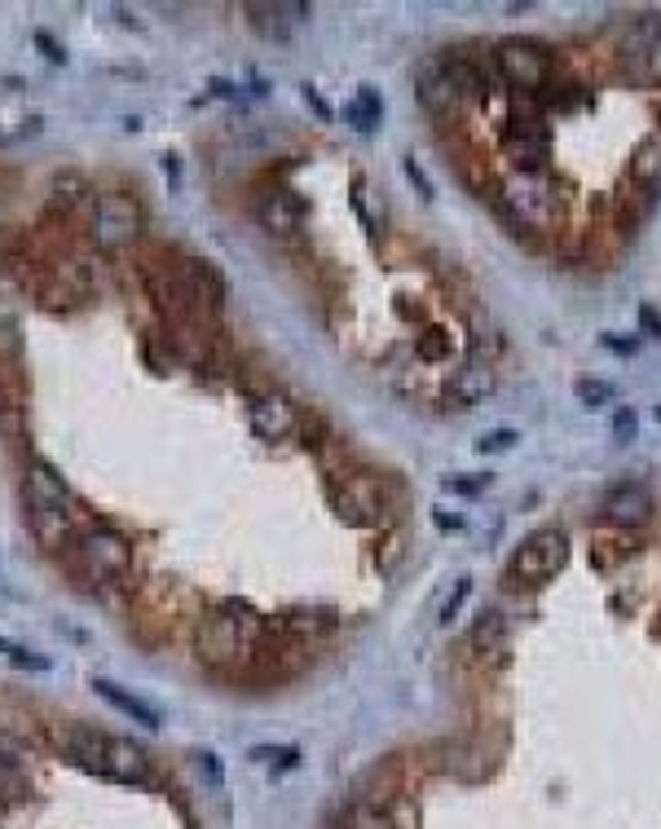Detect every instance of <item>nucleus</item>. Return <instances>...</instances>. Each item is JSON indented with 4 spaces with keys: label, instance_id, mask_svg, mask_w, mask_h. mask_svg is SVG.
<instances>
[{
    "label": "nucleus",
    "instance_id": "f257e3e1",
    "mask_svg": "<svg viewBox=\"0 0 661 829\" xmlns=\"http://www.w3.org/2000/svg\"><path fill=\"white\" fill-rule=\"evenodd\" d=\"M23 507H27V520H32V529H36L41 542L63 547V542L76 538L71 534V525H76V498H71L63 472L49 459H41V455H32L23 463Z\"/></svg>",
    "mask_w": 661,
    "mask_h": 829
},
{
    "label": "nucleus",
    "instance_id": "f03ea898",
    "mask_svg": "<svg viewBox=\"0 0 661 829\" xmlns=\"http://www.w3.org/2000/svg\"><path fill=\"white\" fill-rule=\"evenodd\" d=\"M494 208H498V216L516 234H547L564 216V199L556 194V186L547 181V172H516V168L498 186Z\"/></svg>",
    "mask_w": 661,
    "mask_h": 829
},
{
    "label": "nucleus",
    "instance_id": "7ed1b4c3",
    "mask_svg": "<svg viewBox=\"0 0 661 829\" xmlns=\"http://www.w3.org/2000/svg\"><path fill=\"white\" fill-rule=\"evenodd\" d=\"M260 631H265V623H260L247 605L229 601V605L212 609V614L199 623V636H194V645H199V662L212 666V671H229V666H238L243 658L256 653Z\"/></svg>",
    "mask_w": 661,
    "mask_h": 829
},
{
    "label": "nucleus",
    "instance_id": "20e7f679",
    "mask_svg": "<svg viewBox=\"0 0 661 829\" xmlns=\"http://www.w3.org/2000/svg\"><path fill=\"white\" fill-rule=\"evenodd\" d=\"M67 547H71V570L85 583H120L133 570V547L111 525H85Z\"/></svg>",
    "mask_w": 661,
    "mask_h": 829
},
{
    "label": "nucleus",
    "instance_id": "39448f33",
    "mask_svg": "<svg viewBox=\"0 0 661 829\" xmlns=\"http://www.w3.org/2000/svg\"><path fill=\"white\" fill-rule=\"evenodd\" d=\"M564 565H569V538H564V529L547 525V529H534V534L512 551L507 583H516V587H542V583L556 579Z\"/></svg>",
    "mask_w": 661,
    "mask_h": 829
},
{
    "label": "nucleus",
    "instance_id": "423d86ee",
    "mask_svg": "<svg viewBox=\"0 0 661 829\" xmlns=\"http://www.w3.org/2000/svg\"><path fill=\"white\" fill-rule=\"evenodd\" d=\"M503 150H507V159L516 164V172H542V164H547V155H551V128H547V120H542L538 93L529 98L525 115L512 111L507 133H503Z\"/></svg>",
    "mask_w": 661,
    "mask_h": 829
},
{
    "label": "nucleus",
    "instance_id": "0eeeda50",
    "mask_svg": "<svg viewBox=\"0 0 661 829\" xmlns=\"http://www.w3.org/2000/svg\"><path fill=\"white\" fill-rule=\"evenodd\" d=\"M494 71L516 89V93H542L556 76L551 54L538 41H503L494 49Z\"/></svg>",
    "mask_w": 661,
    "mask_h": 829
},
{
    "label": "nucleus",
    "instance_id": "6e6552de",
    "mask_svg": "<svg viewBox=\"0 0 661 829\" xmlns=\"http://www.w3.org/2000/svg\"><path fill=\"white\" fill-rule=\"evenodd\" d=\"M142 234V208L128 194H98L93 203V243L102 251L128 247Z\"/></svg>",
    "mask_w": 661,
    "mask_h": 829
},
{
    "label": "nucleus",
    "instance_id": "1a4fd4ad",
    "mask_svg": "<svg viewBox=\"0 0 661 829\" xmlns=\"http://www.w3.org/2000/svg\"><path fill=\"white\" fill-rule=\"evenodd\" d=\"M652 512H657V498H652V490H648L643 481H635V477L608 485V494L600 498V520L613 525V529H643V525L652 520Z\"/></svg>",
    "mask_w": 661,
    "mask_h": 829
},
{
    "label": "nucleus",
    "instance_id": "9d476101",
    "mask_svg": "<svg viewBox=\"0 0 661 829\" xmlns=\"http://www.w3.org/2000/svg\"><path fill=\"white\" fill-rule=\"evenodd\" d=\"M330 507L345 525H358V529H371L384 520V494H380V481L371 477H345L340 485H330Z\"/></svg>",
    "mask_w": 661,
    "mask_h": 829
},
{
    "label": "nucleus",
    "instance_id": "9b49d317",
    "mask_svg": "<svg viewBox=\"0 0 661 829\" xmlns=\"http://www.w3.org/2000/svg\"><path fill=\"white\" fill-rule=\"evenodd\" d=\"M247 415H251L256 437H265V441H282V437H291L300 428V411L291 406V397H282L273 389L251 393L247 397Z\"/></svg>",
    "mask_w": 661,
    "mask_h": 829
},
{
    "label": "nucleus",
    "instance_id": "f8f14e48",
    "mask_svg": "<svg viewBox=\"0 0 661 829\" xmlns=\"http://www.w3.org/2000/svg\"><path fill=\"white\" fill-rule=\"evenodd\" d=\"M251 212H256L260 229H269L278 238L300 234V221H304V212H300V203H295V194L287 186H260L256 199H251Z\"/></svg>",
    "mask_w": 661,
    "mask_h": 829
},
{
    "label": "nucleus",
    "instance_id": "ddd939ff",
    "mask_svg": "<svg viewBox=\"0 0 661 829\" xmlns=\"http://www.w3.org/2000/svg\"><path fill=\"white\" fill-rule=\"evenodd\" d=\"M98 776L120 781V785H146V781H150V759H146V750L133 746L128 737H107Z\"/></svg>",
    "mask_w": 661,
    "mask_h": 829
},
{
    "label": "nucleus",
    "instance_id": "4468645a",
    "mask_svg": "<svg viewBox=\"0 0 661 829\" xmlns=\"http://www.w3.org/2000/svg\"><path fill=\"white\" fill-rule=\"evenodd\" d=\"M243 14H247V23H251V32L260 36V41H287L291 36V23H300V19H309L313 10L309 5H300V0H291V5H265V0H247L243 5Z\"/></svg>",
    "mask_w": 661,
    "mask_h": 829
},
{
    "label": "nucleus",
    "instance_id": "2eb2a0df",
    "mask_svg": "<svg viewBox=\"0 0 661 829\" xmlns=\"http://www.w3.org/2000/svg\"><path fill=\"white\" fill-rule=\"evenodd\" d=\"M54 746H58V754H67L76 768H85V772L98 776L107 732H98V728H89V724H63V728H54Z\"/></svg>",
    "mask_w": 661,
    "mask_h": 829
},
{
    "label": "nucleus",
    "instance_id": "dca6fc26",
    "mask_svg": "<svg viewBox=\"0 0 661 829\" xmlns=\"http://www.w3.org/2000/svg\"><path fill=\"white\" fill-rule=\"evenodd\" d=\"M415 89H419V102H424V107H428L437 120H455V115H459V107H463V93L450 85V76H446V67H441V63L419 67Z\"/></svg>",
    "mask_w": 661,
    "mask_h": 829
},
{
    "label": "nucleus",
    "instance_id": "f3484780",
    "mask_svg": "<svg viewBox=\"0 0 661 829\" xmlns=\"http://www.w3.org/2000/svg\"><path fill=\"white\" fill-rule=\"evenodd\" d=\"M32 794V772L23 763V746L0 732V803H23Z\"/></svg>",
    "mask_w": 661,
    "mask_h": 829
},
{
    "label": "nucleus",
    "instance_id": "a211bd4d",
    "mask_svg": "<svg viewBox=\"0 0 661 829\" xmlns=\"http://www.w3.org/2000/svg\"><path fill=\"white\" fill-rule=\"evenodd\" d=\"M441 67H446L450 85H455L463 98H490V71H485V67H481L472 54L450 49V54L441 58Z\"/></svg>",
    "mask_w": 661,
    "mask_h": 829
},
{
    "label": "nucleus",
    "instance_id": "6ab92c4d",
    "mask_svg": "<svg viewBox=\"0 0 661 829\" xmlns=\"http://www.w3.org/2000/svg\"><path fill=\"white\" fill-rule=\"evenodd\" d=\"M93 688H98V697H107L115 710H124L133 724H142V728H159V710H155L150 702H142L137 693L120 688L115 680H93Z\"/></svg>",
    "mask_w": 661,
    "mask_h": 829
},
{
    "label": "nucleus",
    "instance_id": "aec40b11",
    "mask_svg": "<svg viewBox=\"0 0 661 829\" xmlns=\"http://www.w3.org/2000/svg\"><path fill=\"white\" fill-rule=\"evenodd\" d=\"M630 181H639L643 190L661 186V137H648L630 150Z\"/></svg>",
    "mask_w": 661,
    "mask_h": 829
},
{
    "label": "nucleus",
    "instance_id": "412c9836",
    "mask_svg": "<svg viewBox=\"0 0 661 829\" xmlns=\"http://www.w3.org/2000/svg\"><path fill=\"white\" fill-rule=\"evenodd\" d=\"M345 120L358 128V133H371L380 120H384V98L376 89H358L349 102H345Z\"/></svg>",
    "mask_w": 661,
    "mask_h": 829
},
{
    "label": "nucleus",
    "instance_id": "4be33fe9",
    "mask_svg": "<svg viewBox=\"0 0 661 829\" xmlns=\"http://www.w3.org/2000/svg\"><path fill=\"white\" fill-rule=\"evenodd\" d=\"M472 649L477 653H503L507 649V623L498 609H485L477 623H472Z\"/></svg>",
    "mask_w": 661,
    "mask_h": 829
},
{
    "label": "nucleus",
    "instance_id": "5701e85b",
    "mask_svg": "<svg viewBox=\"0 0 661 829\" xmlns=\"http://www.w3.org/2000/svg\"><path fill=\"white\" fill-rule=\"evenodd\" d=\"M490 384H494L490 367H481V362H468V367L459 371V380H455V397H459L463 406H472V402H481V397L490 393Z\"/></svg>",
    "mask_w": 661,
    "mask_h": 829
},
{
    "label": "nucleus",
    "instance_id": "b1692460",
    "mask_svg": "<svg viewBox=\"0 0 661 829\" xmlns=\"http://www.w3.org/2000/svg\"><path fill=\"white\" fill-rule=\"evenodd\" d=\"M639 58H643L648 71L661 80V19H643V23H639Z\"/></svg>",
    "mask_w": 661,
    "mask_h": 829
},
{
    "label": "nucleus",
    "instance_id": "393cba45",
    "mask_svg": "<svg viewBox=\"0 0 661 829\" xmlns=\"http://www.w3.org/2000/svg\"><path fill=\"white\" fill-rule=\"evenodd\" d=\"M345 829H393V825H389L384 807H376V803L358 798V803L349 807V816H345Z\"/></svg>",
    "mask_w": 661,
    "mask_h": 829
},
{
    "label": "nucleus",
    "instance_id": "a878e982",
    "mask_svg": "<svg viewBox=\"0 0 661 829\" xmlns=\"http://www.w3.org/2000/svg\"><path fill=\"white\" fill-rule=\"evenodd\" d=\"M384 816H389L393 829H419V807H415V798H411L406 789L384 807Z\"/></svg>",
    "mask_w": 661,
    "mask_h": 829
},
{
    "label": "nucleus",
    "instance_id": "bb28decb",
    "mask_svg": "<svg viewBox=\"0 0 661 829\" xmlns=\"http://www.w3.org/2000/svg\"><path fill=\"white\" fill-rule=\"evenodd\" d=\"M0 653H5L14 666H27V671H45V666H49V658H41V653H32V649H23V645L5 640V636H0Z\"/></svg>",
    "mask_w": 661,
    "mask_h": 829
},
{
    "label": "nucleus",
    "instance_id": "cd10ccee",
    "mask_svg": "<svg viewBox=\"0 0 661 829\" xmlns=\"http://www.w3.org/2000/svg\"><path fill=\"white\" fill-rule=\"evenodd\" d=\"M573 393H578L582 406H604V402H613V384H604V380H578Z\"/></svg>",
    "mask_w": 661,
    "mask_h": 829
},
{
    "label": "nucleus",
    "instance_id": "c85d7f7f",
    "mask_svg": "<svg viewBox=\"0 0 661 829\" xmlns=\"http://www.w3.org/2000/svg\"><path fill=\"white\" fill-rule=\"evenodd\" d=\"M256 763H278V768H295L300 763V750L295 746H256L251 750Z\"/></svg>",
    "mask_w": 661,
    "mask_h": 829
},
{
    "label": "nucleus",
    "instance_id": "c756f323",
    "mask_svg": "<svg viewBox=\"0 0 661 829\" xmlns=\"http://www.w3.org/2000/svg\"><path fill=\"white\" fill-rule=\"evenodd\" d=\"M520 437L512 433V428H494V433H481V441H477V450L481 455H503V450H512Z\"/></svg>",
    "mask_w": 661,
    "mask_h": 829
},
{
    "label": "nucleus",
    "instance_id": "7c9ffc66",
    "mask_svg": "<svg viewBox=\"0 0 661 829\" xmlns=\"http://www.w3.org/2000/svg\"><path fill=\"white\" fill-rule=\"evenodd\" d=\"M613 437H617V441H635V437H639V415H635L630 406H617V411H613Z\"/></svg>",
    "mask_w": 661,
    "mask_h": 829
},
{
    "label": "nucleus",
    "instance_id": "2f4dec72",
    "mask_svg": "<svg viewBox=\"0 0 661 829\" xmlns=\"http://www.w3.org/2000/svg\"><path fill=\"white\" fill-rule=\"evenodd\" d=\"M468 592H472V579H459V583H455V592H450V596H446V605H441V623H450V618L463 609Z\"/></svg>",
    "mask_w": 661,
    "mask_h": 829
},
{
    "label": "nucleus",
    "instance_id": "473e14b6",
    "mask_svg": "<svg viewBox=\"0 0 661 829\" xmlns=\"http://www.w3.org/2000/svg\"><path fill=\"white\" fill-rule=\"evenodd\" d=\"M419 358H424V362H441V358H446V340H441V332H428V336L419 340Z\"/></svg>",
    "mask_w": 661,
    "mask_h": 829
},
{
    "label": "nucleus",
    "instance_id": "72a5a7b5",
    "mask_svg": "<svg viewBox=\"0 0 661 829\" xmlns=\"http://www.w3.org/2000/svg\"><path fill=\"white\" fill-rule=\"evenodd\" d=\"M300 98H304V107H313V115H317V120H330V107L317 98V89H313V85H304V89H300Z\"/></svg>",
    "mask_w": 661,
    "mask_h": 829
},
{
    "label": "nucleus",
    "instance_id": "f704fd0d",
    "mask_svg": "<svg viewBox=\"0 0 661 829\" xmlns=\"http://www.w3.org/2000/svg\"><path fill=\"white\" fill-rule=\"evenodd\" d=\"M490 485V477H477V481H463V477H446V490H459V494H477V490H485Z\"/></svg>",
    "mask_w": 661,
    "mask_h": 829
},
{
    "label": "nucleus",
    "instance_id": "c9c22d12",
    "mask_svg": "<svg viewBox=\"0 0 661 829\" xmlns=\"http://www.w3.org/2000/svg\"><path fill=\"white\" fill-rule=\"evenodd\" d=\"M639 327H643L648 336H657V340H661V314H657L652 305H639Z\"/></svg>",
    "mask_w": 661,
    "mask_h": 829
},
{
    "label": "nucleus",
    "instance_id": "e433bc0d",
    "mask_svg": "<svg viewBox=\"0 0 661 829\" xmlns=\"http://www.w3.org/2000/svg\"><path fill=\"white\" fill-rule=\"evenodd\" d=\"M406 177H411V181H419V190H424V199H433V186H428V177H424V168H419L415 159H406Z\"/></svg>",
    "mask_w": 661,
    "mask_h": 829
},
{
    "label": "nucleus",
    "instance_id": "4c0bfd02",
    "mask_svg": "<svg viewBox=\"0 0 661 829\" xmlns=\"http://www.w3.org/2000/svg\"><path fill=\"white\" fill-rule=\"evenodd\" d=\"M36 45L45 49V58H49V63H63V58H67V54H63V49H58V45H54L49 36H36Z\"/></svg>",
    "mask_w": 661,
    "mask_h": 829
},
{
    "label": "nucleus",
    "instance_id": "58836bf2",
    "mask_svg": "<svg viewBox=\"0 0 661 829\" xmlns=\"http://www.w3.org/2000/svg\"><path fill=\"white\" fill-rule=\"evenodd\" d=\"M199 759H203V768H208L212 785H221V763H216V754H199Z\"/></svg>",
    "mask_w": 661,
    "mask_h": 829
},
{
    "label": "nucleus",
    "instance_id": "ea45409f",
    "mask_svg": "<svg viewBox=\"0 0 661 829\" xmlns=\"http://www.w3.org/2000/svg\"><path fill=\"white\" fill-rule=\"evenodd\" d=\"M604 345H608V349H617V354H621V349H626V354L635 349V340H617V336H604Z\"/></svg>",
    "mask_w": 661,
    "mask_h": 829
},
{
    "label": "nucleus",
    "instance_id": "a19ab883",
    "mask_svg": "<svg viewBox=\"0 0 661 829\" xmlns=\"http://www.w3.org/2000/svg\"><path fill=\"white\" fill-rule=\"evenodd\" d=\"M437 525H441V529H459L463 520H459V516H446V512H437Z\"/></svg>",
    "mask_w": 661,
    "mask_h": 829
},
{
    "label": "nucleus",
    "instance_id": "79ce46f5",
    "mask_svg": "<svg viewBox=\"0 0 661 829\" xmlns=\"http://www.w3.org/2000/svg\"><path fill=\"white\" fill-rule=\"evenodd\" d=\"M657 419H661V406H657Z\"/></svg>",
    "mask_w": 661,
    "mask_h": 829
}]
</instances>
